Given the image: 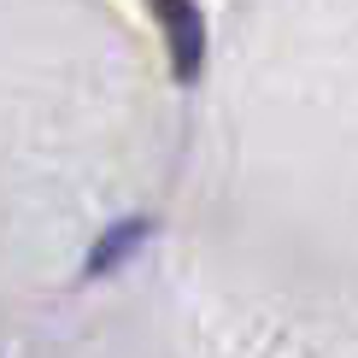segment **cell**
Returning a JSON list of instances; mask_svg holds the SVG:
<instances>
[{"label":"cell","instance_id":"6da1fadb","mask_svg":"<svg viewBox=\"0 0 358 358\" xmlns=\"http://www.w3.org/2000/svg\"><path fill=\"white\" fill-rule=\"evenodd\" d=\"M147 6H153V18H159V36H165L176 83H194L200 65H206V41H212V36H206L200 0H147Z\"/></svg>","mask_w":358,"mask_h":358},{"label":"cell","instance_id":"7a4b0ae2","mask_svg":"<svg viewBox=\"0 0 358 358\" xmlns=\"http://www.w3.org/2000/svg\"><path fill=\"white\" fill-rule=\"evenodd\" d=\"M147 241V217H124V223H112L106 235H100L94 247H88V276H106V271H117V264L129 259Z\"/></svg>","mask_w":358,"mask_h":358}]
</instances>
